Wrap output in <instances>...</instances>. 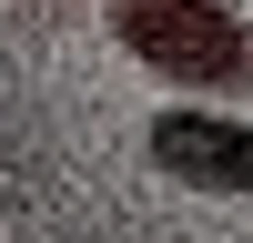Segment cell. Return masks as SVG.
Masks as SVG:
<instances>
[{
    "label": "cell",
    "instance_id": "1",
    "mask_svg": "<svg viewBox=\"0 0 253 243\" xmlns=\"http://www.w3.org/2000/svg\"><path fill=\"white\" fill-rule=\"evenodd\" d=\"M112 31L172 91H253V31L223 0H112Z\"/></svg>",
    "mask_w": 253,
    "mask_h": 243
},
{
    "label": "cell",
    "instance_id": "2",
    "mask_svg": "<svg viewBox=\"0 0 253 243\" xmlns=\"http://www.w3.org/2000/svg\"><path fill=\"white\" fill-rule=\"evenodd\" d=\"M142 152H152V172H172L182 193H253V122H233V112L182 101V112H162L152 132H142Z\"/></svg>",
    "mask_w": 253,
    "mask_h": 243
}]
</instances>
